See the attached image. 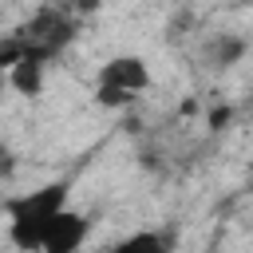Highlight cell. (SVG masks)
<instances>
[{"label": "cell", "mask_w": 253, "mask_h": 253, "mask_svg": "<svg viewBox=\"0 0 253 253\" xmlns=\"http://www.w3.org/2000/svg\"><path fill=\"white\" fill-rule=\"evenodd\" d=\"M71 206V182L67 178H55V182H43L28 194H16L4 202V213H8V241L16 253H36L40 249V237L47 233L51 217L59 210Z\"/></svg>", "instance_id": "1"}, {"label": "cell", "mask_w": 253, "mask_h": 253, "mask_svg": "<svg viewBox=\"0 0 253 253\" xmlns=\"http://www.w3.org/2000/svg\"><path fill=\"white\" fill-rule=\"evenodd\" d=\"M71 40H75V20L63 8H40L32 20H24L0 40V67L8 71L20 59H36L47 67Z\"/></svg>", "instance_id": "2"}, {"label": "cell", "mask_w": 253, "mask_h": 253, "mask_svg": "<svg viewBox=\"0 0 253 253\" xmlns=\"http://www.w3.org/2000/svg\"><path fill=\"white\" fill-rule=\"evenodd\" d=\"M150 87V67L142 55H111L95 75V103L107 111L130 107L138 91Z\"/></svg>", "instance_id": "3"}, {"label": "cell", "mask_w": 253, "mask_h": 253, "mask_svg": "<svg viewBox=\"0 0 253 253\" xmlns=\"http://www.w3.org/2000/svg\"><path fill=\"white\" fill-rule=\"evenodd\" d=\"M87 237H91V213L67 206V210H59L51 217V225L40 237V249L36 253H79L87 245Z\"/></svg>", "instance_id": "4"}, {"label": "cell", "mask_w": 253, "mask_h": 253, "mask_svg": "<svg viewBox=\"0 0 253 253\" xmlns=\"http://www.w3.org/2000/svg\"><path fill=\"white\" fill-rule=\"evenodd\" d=\"M245 55H249V40H245V36H233V32L213 36V40L206 43V51H202L206 67H213V71H229V67H237Z\"/></svg>", "instance_id": "5"}, {"label": "cell", "mask_w": 253, "mask_h": 253, "mask_svg": "<svg viewBox=\"0 0 253 253\" xmlns=\"http://www.w3.org/2000/svg\"><path fill=\"white\" fill-rule=\"evenodd\" d=\"M107 253H174V233L170 229H134L123 241H115Z\"/></svg>", "instance_id": "6"}, {"label": "cell", "mask_w": 253, "mask_h": 253, "mask_svg": "<svg viewBox=\"0 0 253 253\" xmlns=\"http://www.w3.org/2000/svg\"><path fill=\"white\" fill-rule=\"evenodd\" d=\"M43 71H47L43 63H36V59H20V63L8 67V83H12V91L36 99V95L43 91Z\"/></svg>", "instance_id": "7"}, {"label": "cell", "mask_w": 253, "mask_h": 253, "mask_svg": "<svg viewBox=\"0 0 253 253\" xmlns=\"http://www.w3.org/2000/svg\"><path fill=\"white\" fill-rule=\"evenodd\" d=\"M229 115H233L229 107H217V111H210V126H213V130H221V126L229 123Z\"/></svg>", "instance_id": "8"}, {"label": "cell", "mask_w": 253, "mask_h": 253, "mask_svg": "<svg viewBox=\"0 0 253 253\" xmlns=\"http://www.w3.org/2000/svg\"><path fill=\"white\" fill-rule=\"evenodd\" d=\"M12 170H16V158H12V150H8V146H0V174L8 178Z\"/></svg>", "instance_id": "9"}]
</instances>
